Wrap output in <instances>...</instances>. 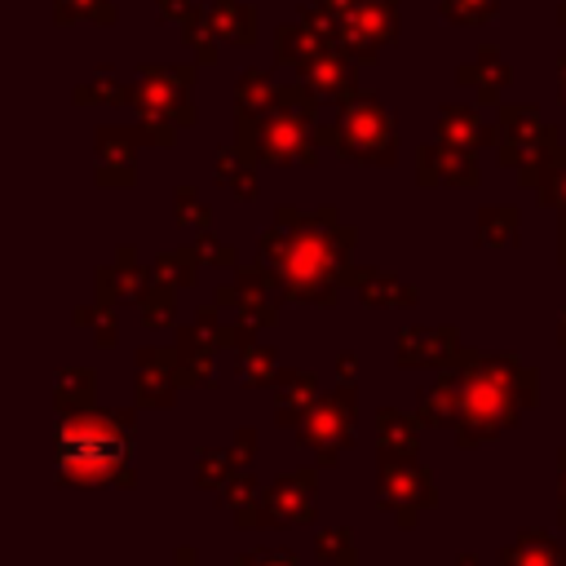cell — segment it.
Instances as JSON below:
<instances>
[{
  "instance_id": "cell-1",
  "label": "cell",
  "mask_w": 566,
  "mask_h": 566,
  "mask_svg": "<svg viewBox=\"0 0 566 566\" xmlns=\"http://www.w3.org/2000/svg\"><path fill=\"white\" fill-rule=\"evenodd\" d=\"M133 411H66L57 429V469L75 486L128 482Z\"/></svg>"
},
{
  "instance_id": "cell-2",
  "label": "cell",
  "mask_w": 566,
  "mask_h": 566,
  "mask_svg": "<svg viewBox=\"0 0 566 566\" xmlns=\"http://www.w3.org/2000/svg\"><path fill=\"white\" fill-rule=\"evenodd\" d=\"M517 363L509 358H473L464 363V371L455 376L460 380V442H473V438H491L500 433L504 424L517 420Z\"/></svg>"
},
{
  "instance_id": "cell-3",
  "label": "cell",
  "mask_w": 566,
  "mask_h": 566,
  "mask_svg": "<svg viewBox=\"0 0 566 566\" xmlns=\"http://www.w3.org/2000/svg\"><path fill=\"white\" fill-rule=\"evenodd\" d=\"M349 438H354V394L340 389V394L314 402V411L305 416L301 442H305L323 464H332V460L349 447Z\"/></svg>"
},
{
  "instance_id": "cell-4",
  "label": "cell",
  "mask_w": 566,
  "mask_h": 566,
  "mask_svg": "<svg viewBox=\"0 0 566 566\" xmlns=\"http://www.w3.org/2000/svg\"><path fill=\"white\" fill-rule=\"evenodd\" d=\"M380 504L394 509L398 522H411L416 509H429V504H433L429 473L416 469L407 455H389V460L380 464Z\"/></svg>"
},
{
  "instance_id": "cell-5",
  "label": "cell",
  "mask_w": 566,
  "mask_h": 566,
  "mask_svg": "<svg viewBox=\"0 0 566 566\" xmlns=\"http://www.w3.org/2000/svg\"><path fill=\"white\" fill-rule=\"evenodd\" d=\"M270 522H310L314 517V473H287L274 482V491L265 495Z\"/></svg>"
},
{
  "instance_id": "cell-6",
  "label": "cell",
  "mask_w": 566,
  "mask_h": 566,
  "mask_svg": "<svg viewBox=\"0 0 566 566\" xmlns=\"http://www.w3.org/2000/svg\"><path fill=\"white\" fill-rule=\"evenodd\" d=\"M455 345V332L451 327H411L402 340H398V363L402 367H416V363H442Z\"/></svg>"
},
{
  "instance_id": "cell-7",
  "label": "cell",
  "mask_w": 566,
  "mask_h": 566,
  "mask_svg": "<svg viewBox=\"0 0 566 566\" xmlns=\"http://www.w3.org/2000/svg\"><path fill=\"white\" fill-rule=\"evenodd\" d=\"M420 420L429 424H460V380L442 376L420 394Z\"/></svg>"
},
{
  "instance_id": "cell-8",
  "label": "cell",
  "mask_w": 566,
  "mask_h": 566,
  "mask_svg": "<svg viewBox=\"0 0 566 566\" xmlns=\"http://www.w3.org/2000/svg\"><path fill=\"white\" fill-rule=\"evenodd\" d=\"M376 442H380V455H411L416 447V424L402 416V411H380V424H376Z\"/></svg>"
},
{
  "instance_id": "cell-9",
  "label": "cell",
  "mask_w": 566,
  "mask_h": 566,
  "mask_svg": "<svg viewBox=\"0 0 566 566\" xmlns=\"http://www.w3.org/2000/svg\"><path fill=\"white\" fill-rule=\"evenodd\" d=\"M504 566H562V553L544 535H522L513 548H504Z\"/></svg>"
},
{
  "instance_id": "cell-10",
  "label": "cell",
  "mask_w": 566,
  "mask_h": 566,
  "mask_svg": "<svg viewBox=\"0 0 566 566\" xmlns=\"http://www.w3.org/2000/svg\"><path fill=\"white\" fill-rule=\"evenodd\" d=\"M137 385H142V402H172V363L164 358V367L155 371V354L146 349V354H142V376H137Z\"/></svg>"
},
{
  "instance_id": "cell-11",
  "label": "cell",
  "mask_w": 566,
  "mask_h": 566,
  "mask_svg": "<svg viewBox=\"0 0 566 566\" xmlns=\"http://www.w3.org/2000/svg\"><path fill=\"white\" fill-rule=\"evenodd\" d=\"M279 402V420H292L296 416V402L301 407H314V376L310 371H287L283 376V389L274 394Z\"/></svg>"
},
{
  "instance_id": "cell-12",
  "label": "cell",
  "mask_w": 566,
  "mask_h": 566,
  "mask_svg": "<svg viewBox=\"0 0 566 566\" xmlns=\"http://www.w3.org/2000/svg\"><path fill=\"white\" fill-rule=\"evenodd\" d=\"M88 398H93V371H62L57 407H62V411H84Z\"/></svg>"
},
{
  "instance_id": "cell-13",
  "label": "cell",
  "mask_w": 566,
  "mask_h": 566,
  "mask_svg": "<svg viewBox=\"0 0 566 566\" xmlns=\"http://www.w3.org/2000/svg\"><path fill=\"white\" fill-rule=\"evenodd\" d=\"M363 296H367V301H376V305H389V301H394V305H402V301H411V292H407V287H394V279H380V274H376V279L367 274Z\"/></svg>"
},
{
  "instance_id": "cell-14",
  "label": "cell",
  "mask_w": 566,
  "mask_h": 566,
  "mask_svg": "<svg viewBox=\"0 0 566 566\" xmlns=\"http://www.w3.org/2000/svg\"><path fill=\"white\" fill-rule=\"evenodd\" d=\"M318 557H336L340 566H349V562H354L349 535H345V531H323V535H318Z\"/></svg>"
},
{
  "instance_id": "cell-15",
  "label": "cell",
  "mask_w": 566,
  "mask_h": 566,
  "mask_svg": "<svg viewBox=\"0 0 566 566\" xmlns=\"http://www.w3.org/2000/svg\"><path fill=\"white\" fill-rule=\"evenodd\" d=\"M270 371H274L270 349H248V358H243V376H248V380H261V376H270Z\"/></svg>"
},
{
  "instance_id": "cell-16",
  "label": "cell",
  "mask_w": 566,
  "mask_h": 566,
  "mask_svg": "<svg viewBox=\"0 0 566 566\" xmlns=\"http://www.w3.org/2000/svg\"><path fill=\"white\" fill-rule=\"evenodd\" d=\"M239 566H296V557H287V553H248V557H239Z\"/></svg>"
},
{
  "instance_id": "cell-17",
  "label": "cell",
  "mask_w": 566,
  "mask_h": 566,
  "mask_svg": "<svg viewBox=\"0 0 566 566\" xmlns=\"http://www.w3.org/2000/svg\"><path fill=\"white\" fill-rule=\"evenodd\" d=\"M562 513H566V451H562Z\"/></svg>"
},
{
  "instance_id": "cell-18",
  "label": "cell",
  "mask_w": 566,
  "mask_h": 566,
  "mask_svg": "<svg viewBox=\"0 0 566 566\" xmlns=\"http://www.w3.org/2000/svg\"><path fill=\"white\" fill-rule=\"evenodd\" d=\"M460 566H473V562H460Z\"/></svg>"
}]
</instances>
